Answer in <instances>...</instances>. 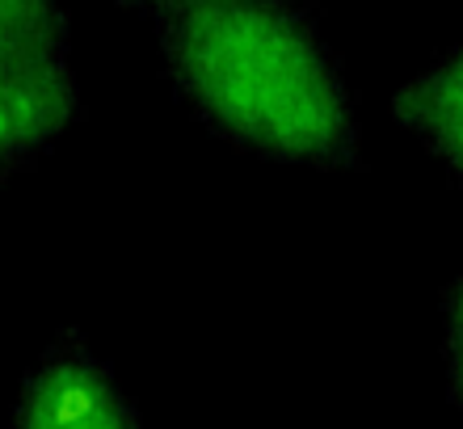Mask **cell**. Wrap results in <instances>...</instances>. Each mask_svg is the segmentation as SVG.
I'll use <instances>...</instances> for the list:
<instances>
[{"label":"cell","instance_id":"6da1fadb","mask_svg":"<svg viewBox=\"0 0 463 429\" xmlns=\"http://www.w3.org/2000/svg\"><path fill=\"white\" fill-rule=\"evenodd\" d=\"M177 98L274 164L363 169V123L312 0H185L152 17Z\"/></svg>","mask_w":463,"mask_h":429},{"label":"cell","instance_id":"7a4b0ae2","mask_svg":"<svg viewBox=\"0 0 463 429\" xmlns=\"http://www.w3.org/2000/svg\"><path fill=\"white\" fill-rule=\"evenodd\" d=\"M80 114L63 0H0V190L30 173Z\"/></svg>","mask_w":463,"mask_h":429},{"label":"cell","instance_id":"3957f363","mask_svg":"<svg viewBox=\"0 0 463 429\" xmlns=\"http://www.w3.org/2000/svg\"><path fill=\"white\" fill-rule=\"evenodd\" d=\"M13 429H144V421L85 332L63 329L25 370Z\"/></svg>","mask_w":463,"mask_h":429},{"label":"cell","instance_id":"277c9868","mask_svg":"<svg viewBox=\"0 0 463 429\" xmlns=\"http://www.w3.org/2000/svg\"><path fill=\"white\" fill-rule=\"evenodd\" d=\"M392 118L421 139V147L463 190V42L442 51L426 72L396 89Z\"/></svg>","mask_w":463,"mask_h":429},{"label":"cell","instance_id":"5b68a950","mask_svg":"<svg viewBox=\"0 0 463 429\" xmlns=\"http://www.w3.org/2000/svg\"><path fill=\"white\" fill-rule=\"evenodd\" d=\"M442 367H447V396L463 413V257L455 278L442 286Z\"/></svg>","mask_w":463,"mask_h":429},{"label":"cell","instance_id":"8992f818","mask_svg":"<svg viewBox=\"0 0 463 429\" xmlns=\"http://www.w3.org/2000/svg\"><path fill=\"white\" fill-rule=\"evenodd\" d=\"M122 5H127V9H135V13H144L147 22H152V17L177 9V5H185V0H122Z\"/></svg>","mask_w":463,"mask_h":429}]
</instances>
